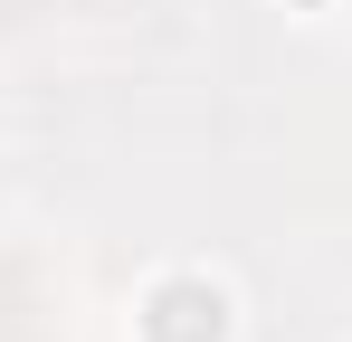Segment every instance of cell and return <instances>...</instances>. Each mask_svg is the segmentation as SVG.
I'll return each instance as SVG.
<instances>
[{
  "label": "cell",
  "instance_id": "obj_1",
  "mask_svg": "<svg viewBox=\"0 0 352 342\" xmlns=\"http://www.w3.org/2000/svg\"><path fill=\"white\" fill-rule=\"evenodd\" d=\"M219 333H229L219 285H162L153 295V342H219Z\"/></svg>",
  "mask_w": 352,
  "mask_h": 342
}]
</instances>
